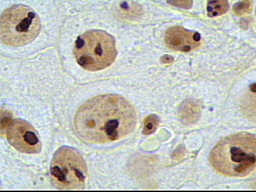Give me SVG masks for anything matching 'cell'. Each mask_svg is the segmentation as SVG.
Instances as JSON below:
<instances>
[{"instance_id": "obj_1", "label": "cell", "mask_w": 256, "mask_h": 192, "mask_svg": "<svg viewBox=\"0 0 256 192\" xmlns=\"http://www.w3.org/2000/svg\"><path fill=\"white\" fill-rule=\"evenodd\" d=\"M137 114L122 96L107 94L85 102L74 120L76 132L84 142L105 144L126 138L135 130Z\"/></svg>"}, {"instance_id": "obj_2", "label": "cell", "mask_w": 256, "mask_h": 192, "mask_svg": "<svg viewBox=\"0 0 256 192\" xmlns=\"http://www.w3.org/2000/svg\"><path fill=\"white\" fill-rule=\"evenodd\" d=\"M210 162L224 176L244 178L250 175L256 169V136L240 132L224 138L212 150Z\"/></svg>"}, {"instance_id": "obj_3", "label": "cell", "mask_w": 256, "mask_h": 192, "mask_svg": "<svg viewBox=\"0 0 256 192\" xmlns=\"http://www.w3.org/2000/svg\"><path fill=\"white\" fill-rule=\"evenodd\" d=\"M74 54L81 67L96 72L111 66L118 52L113 36L102 30H92L78 36Z\"/></svg>"}, {"instance_id": "obj_4", "label": "cell", "mask_w": 256, "mask_h": 192, "mask_svg": "<svg viewBox=\"0 0 256 192\" xmlns=\"http://www.w3.org/2000/svg\"><path fill=\"white\" fill-rule=\"evenodd\" d=\"M41 30L39 16L32 8L15 5L2 14L0 37L6 45L20 47L33 42Z\"/></svg>"}, {"instance_id": "obj_5", "label": "cell", "mask_w": 256, "mask_h": 192, "mask_svg": "<svg viewBox=\"0 0 256 192\" xmlns=\"http://www.w3.org/2000/svg\"><path fill=\"white\" fill-rule=\"evenodd\" d=\"M50 174L54 185L58 189L82 190L85 187L87 165L78 150L63 146L54 154Z\"/></svg>"}, {"instance_id": "obj_6", "label": "cell", "mask_w": 256, "mask_h": 192, "mask_svg": "<svg viewBox=\"0 0 256 192\" xmlns=\"http://www.w3.org/2000/svg\"><path fill=\"white\" fill-rule=\"evenodd\" d=\"M7 138L10 144L22 153L38 154L42 151V144L38 132L26 120H13L8 126Z\"/></svg>"}, {"instance_id": "obj_7", "label": "cell", "mask_w": 256, "mask_h": 192, "mask_svg": "<svg viewBox=\"0 0 256 192\" xmlns=\"http://www.w3.org/2000/svg\"><path fill=\"white\" fill-rule=\"evenodd\" d=\"M201 36L198 32L190 31L182 26H174L166 32L165 42L174 51L188 52L200 46Z\"/></svg>"}, {"instance_id": "obj_8", "label": "cell", "mask_w": 256, "mask_h": 192, "mask_svg": "<svg viewBox=\"0 0 256 192\" xmlns=\"http://www.w3.org/2000/svg\"><path fill=\"white\" fill-rule=\"evenodd\" d=\"M229 9L227 1H211L208 4V16L210 18L222 15Z\"/></svg>"}, {"instance_id": "obj_9", "label": "cell", "mask_w": 256, "mask_h": 192, "mask_svg": "<svg viewBox=\"0 0 256 192\" xmlns=\"http://www.w3.org/2000/svg\"><path fill=\"white\" fill-rule=\"evenodd\" d=\"M160 120L157 116H148L144 122L143 134L144 135H150L156 131L159 126Z\"/></svg>"}, {"instance_id": "obj_10", "label": "cell", "mask_w": 256, "mask_h": 192, "mask_svg": "<svg viewBox=\"0 0 256 192\" xmlns=\"http://www.w3.org/2000/svg\"><path fill=\"white\" fill-rule=\"evenodd\" d=\"M252 2L250 1H244L238 2L234 5L233 9L234 13L238 16H242L249 13L251 10Z\"/></svg>"}, {"instance_id": "obj_11", "label": "cell", "mask_w": 256, "mask_h": 192, "mask_svg": "<svg viewBox=\"0 0 256 192\" xmlns=\"http://www.w3.org/2000/svg\"><path fill=\"white\" fill-rule=\"evenodd\" d=\"M168 3L172 4V5L177 6V7L190 8L192 7L193 2L190 1H178V2H170Z\"/></svg>"}]
</instances>
